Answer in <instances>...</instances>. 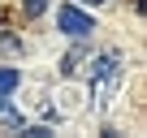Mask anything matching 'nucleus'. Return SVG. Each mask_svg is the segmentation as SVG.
I'll list each match as a JSON object with an SVG mask.
<instances>
[{
	"label": "nucleus",
	"instance_id": "nucleus-6",
	"mask_svg": "<svg viewBox=\"0 0 147 138\" xmlns=\"http://www.w3.org/2000/svg\"><path fill=\"white\" fill-rule=\"evenodd\" d=\"M0 48H5V52H18V48H22V43H18V39H13V35H0Z\"/></svg>",
	"mask_w": 147,
	"mask_h": 138
},
{
	"label": "nucleus",
	"instance_id": "nucleus-5",
	"mask_svg": "<svg viewBox=\"0 0 147 138\" xmlns=\"http://www.w3.org/2000/svg\"><path fill=\"white\" fill-rule=\"evenodd\" d=\"M22 134H26V138H48V134H52V129H48V125H26V129H22Z\"/></svg>",
	"mask_w": 147,
	"mask_h": 138
},
{
	"label": "nucleus",
	"instance_id": "nucleus-7",
	"mask_svg": "<svg viewBox=\"0 0 147 138\" xmlns=\"http://www.w3.org/2000/svg\"><path fill=\"white\" fill-rule=\"evenodd\" d=\"M78 5H91V9H95V5H104V0H78Z\"/></svg>",
	"mask_w": 147,
	"mask_h": 138
},
{
	"label": "nucleus",
	"instance_id": "nucleus-3",
	"mask_svg": "<svg viewBox=\"0 0 147 138\" xmlns=\"http://www.w3.org/2000/svg\"><path fill=\"white\" fill-rule=\"evenodd\" d=\"M18 82H22L18 69H0V99H9V95L18 91Z\"/></svg>",
	"mask_w": 147,
	"mask_h": 138
},
{
	"label": "nucleus",
	"instance_id": "nucleus-1",
	"mask_svg": "<svg viewBox=\"0 0 147 138\" xmlns=\"http://www.w3.org/2000/svg\"><path fill=\"white\" fill-rule=\"evenodd\" d=\"M121 78H125V65H121V56H117V52H108V56H100V60L91 65V86H95V108H108V104H113V95H117Z\"/></svg>",
	"mask_w": 147,
	"mask_h": 138
},
{
	"label": "nucleus",
	"instance_id": "nucleus-2",
	"mask_svg": "<svg viewBox=\"0 0 147 138\" xmlns=\"http://www.w3.org/2000/svg\"><path fill=\"white\" fill-rule=\"evenodd\" d=\"M56 26H61L69 39H87V35L95 30V17H91V13H82L78 5H61V13H56Z\"/></svg>",
	"mask_w": 147,
	"mask_h": 138
},
{
	"label": "nucleus",
	"instance_id": "nucleus-4",
	"mask_svg": "<svg viewBox=\"0 0 147 138\" xmlns=\"http://www.w3.org/2000/svg\"><path fill=\"white\" fill-rule=\"evenodd\" d=\"M43 9H48V0H22V13L26 17H39Z\"/></svg>",
	"mask_w": 147,
	"mask_h": 138
}]
</instances>
